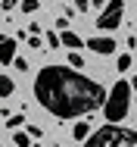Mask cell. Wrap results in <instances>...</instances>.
I'll use <instances>...</instances> for the list:
<instances>
[{
	"label": "cell",
	"mask_w": 137,
	"mask_h": 147,
	"mask_svg": "<svg viewBox=\"0 0 137 147\" xmlns=\"http://www.w3.org/2000/svg\"><path fill=\"white\" fill-rule=\"evenodd\" d=\"M28 138H41V128L37 125H28Z\"/></svg>",
	"instance_id": "16"
},
{
	"label": "cell",
	"mask_w": 137,
	"mask_h": 147,
	"mask_svg": "<svg viewBox=\"0 0 137 147\" xmlns=\"http://www.w3.org/2000/svg\"><path fill=\"white\" fill-rule=\"evenodd\" d=\"M75 9H78V13H87V9H90V0H75Z\"/></svg>",
	"instance_id": "15"
},
{
	"label": "cell",
	"mask_w": 137,
	"mask_h": 147,
	"mask_svg": "<svg viewBox=\"0 0 137 147\" xmlns=\"http://www.w3.org/2000/svg\"><path fill=\"white\" fill-rule=\"evenodd\" d=\"M131 88H134V91H137V75H134V82H131Z\"/></svg>",
	"instance_id": "19"
},
{
	"label": "cell",
	"mask_w": 137,
	"mask_h": 147,
	"mask_svg": "<svg viewBox=\"0 0 137 147\" xmlns=\"http://www.w3.org/2000/svg\"><path fill=\"white\" fill-rule=\"evenodd\" d=\"M122 16H125V0H109L106 3V9L97 16V25L103 31H115L122 25Z\"/></svg>",
	"instance_id": "4"
},
{
	"label": "cell",
	"mask_w": 137,
	"mask_h": 147,
	"mask_svg": "<svg viewBox=\"0 0 137 147\" xmlns=\"http://www.w3.org/2000/svg\"><path fill=\"white\" fill-rule=\"evenodd\" d=\"M13 57H16V41L0 34V63L6 66V63H13Z\"/></svg>",
	"instance_id": "5"
},
{
	"label": "cell",
	"mask_w": 137,
	"mask_h": 147,
	"mask_svg": "<svg viewBox=\"0 0 137 147\" xmlns=\"http://www.w3.org/2000/svg\"><path fill=\"white\" fill-rule=\"evenodd\" d=\"M16 91V85H13V78H6V75H0V97H9Z\"/></svg>",
	"instance_id": "8"
},
{
	"label": "cell",
	"mask_w": 137,
	"mask_h": 147,
	"mask_svg": "<svg viewBox=\"0 0 137 147\" xmlns=\"http://www.w3.org/2000/svg\"><path fill=\"white\" fill-rule=\"evenodd\" d=\"M22 122H25V116H22V113H16V116H9V122H6V125H9L13 131H16V128H19Z\"/></svg>",
	"instance_id": "12"
},
{
	"label": "cell",
	"mask_w": 137,
	"mask_h": 147,
	"mask_svg": "<svg viewBox=\"0 0 137 147\" xmlns=\"http://www.w3.org/2000/svg\"><path fill=\"white\" fill-rule=\"evenodd\" d=\"M37 6H41L37 0H22V13H34Z\"/></svg>",
	"instance_id": "13"
},
{
	"label": "cell",
	"mask_w": 137,
	"mask_h": 147,
	"mask_svg": "<svg viewBox=\"0 0 137 147\" xmlns=\"http://www.w3.org/2000/svg\"><path fill=\"white\" fill-rule=\"evenodd\" d=\"M47 44L50 47H59V34H47Z\"/></svg>",
	"instance_id": "17"
},
{
	"label": "cell",
	"mask_w": 137,
	"mask_h": 147,
	"mask_svg": "<svg viewBox=\"0 0 137 147\" xmlns=\"http://www.w3.org/2000/svg\"><path fill=\"white\" fill-rule=\"evenodd\" d=\"M13 63H16V69H28V63L22 57H13Z\"/></svg>",
	"instance_id": "18"
},
{
	"label": "cell",
	"mask_w": 137,
	"mask_h": 147,
	"mask_svg": "<svg viewBox=\"0 0 137 147\" xmlns=\"http://www.w3.org/2000/svg\"><path fill=\"white\" fill-rule=\"evenodd\" d=\"M87 131H90V125H87V122H78V125H75V131H72V135H75V138H78V141H84V138H87Z\"/></svg>",
	"instance_id": "10"
},
{
	"label": "cell",
	"mask_w": 137,
	"mask_h": 147,
	"mask_svg": "<svg viewBox=\"0 0 137 147\" xmlns=\"http://www.w3.org/2000/svg\"><path fill=\"white\" fill-rule=\"evenodd\" d=\"M13 141H16V147H28V144H31L28 131H13Z\"/></svg>",
	"instance_id": "9"
},
{
	"label": "cell",
	"mask_w": 137,
	"mask_h": 147,
	"mask_svg": "<svg viewBox=\"0 0 137 147\" xmlns=\"http://www.w3.org/2000/svg\"><path fill=\"white\" fill-rule=\"evenodd\" d=\"M34 97L44 110H50L59 119H75L94 113L103 107L106 91L97 82H90L81 72H72L65 66H44L34 78Z\"/></svg>",
	"instance_id": "1"
},
{
	"label": "cell",
	"mask_w": 137,
	"mask_h": 147,
	"mask_svg": "<svg viewBox=\"0 0 137 147\" xmlns=\"http://www.w3.org/2000/svg\"><path fill=\"white\" fill-rule=\"evenodd\" d=\"M128 97H131V85L128 82H115L112 91L106 94V100H103V116L106 122H122V119L128 116Z\"/></svg>",
	"instance_id": "3"
},
{
	"label": "cell",
	"mask_w": 137,
	"mask_h": 147,
	"mask_svg": "<svg viewBox=\"0 0 137 147\" xmlns=\"http://www.w3.org/2000/svg\"><path fill=\"white\" fill-rule=\"evenodd\" d=\"M128 66H131V57H128V53H122V57H118V69H122V72H125V69H128Z\"/></svg>",
	"instance_id": "14"
},
{
	"label": "cell",
	"mask_w": 137,
	"mask_h": 147,
	"mask_svg": "<svg viewBox=\"0 0 137 147\" xmlns=\"http://www.w3.org/2000/svg\"><path fill=\"white\" fill-rule=\"evenodd\" d=\"M94 53H100V57H106V53H112L115 50V41L112 38H90V44H87Z\"/></svg>",
	"instance_id": "6"
},
{
	"label": "cell",
	"mask_w": 137,
	"mask_h": 147,
	"mask_svg": "<svg viewBox=\"0 0 137 147\" xmlns=\"http://www.w3.org/2000/svg\"><path fill=\"white\" fill-rule=\"evenodd\" d=\"M134 144H137V131L122 128L115 122L97 128L90 138H84V147H134Z\"/></svg>",
	"instance_id": "2"
},
{
	"label": "cell",
	"mask_w": 137,
	"mask_h": 147,
	"mask_svg": "<svg viewBox=\"0 0 137 147\" xmlns=\"http://www.w3.org/2000/svg\"><path fill=\"white\" fill-rule=\"evenodd\" d=\"M59 47H72V50H75V47H81V38H78L75 31L62 28V31H59Z\"/></svg>",
	"instance_id": "7"
},
{
	"label": "cell",
	"mask_w": 137,
	"mask_h": 147,
	"mask_svg": "<svg viewBox=\"0 0 137 147\" xmlns=\"http://www.w3.org/2000/svg\"><path fill=\"white\" fill-rule=\"evenodd\" d=\"M69 66H72V69H78V66H84V57L78 53V50H72V53H69Z\"/></svg>",
	"instance_id": "11"
}]
</instances>
